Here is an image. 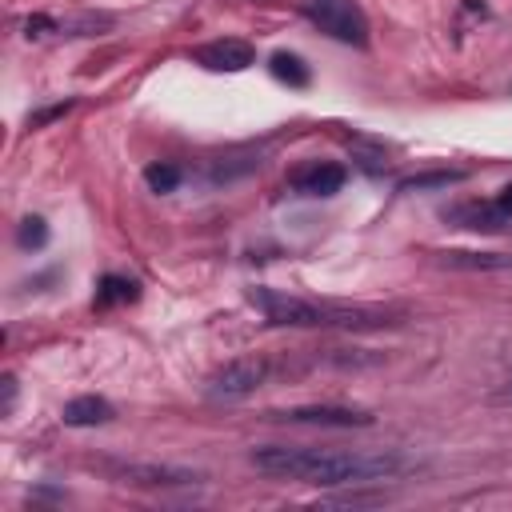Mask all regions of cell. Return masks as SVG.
<instances>
[{
	"label": "cell",
	"mask_w": 512,
	"mask_h": 512,
	"mask_svg": "<svg viewBox=\"0 0 512 512\" xmlns=\"http://www.w3.org/2000/svg\"><path fill=\"white\" fill-rule=\"evenodd\" d=\"M304 16L328 32L332 40L340 44H352V48H364L368 44V16L356 0H304Z\"/></svg>",
	"instance_id": "3957f363"
},
{
	"label": "cell",
	"mask_w": 512,
	"mask_h": 512,
	"mask_svg": "<svg viewBox=\"0 0 512 512\" xmlns=\"http://www.w3.org/2000/svg\"><path fill=\"white\" fill-rule=\"evenodd\" d=\"M252 464L268 476L280 480H300V484H368L400 472V456L392 452H328V448H308V444H268L252 448Z\"/></svg>",
	"instance_id": "6da1fadb"
},
{
	"label": "cell",
	"mask_w": 512,
	"mask_h": 512,
	"mask_svg": "<svg viewBox=\"0 0 512 512\" xmlns=\"http://www.w3.org/2000/svg\"><path fill=\"white\" fill-rule=\"evenodd\" d=\"M128 300H136V280L108 272V276L100 280V288H96V304H100V308H112V304H128Z\"/></svg>",
	"instance_id": "5bb4252c"
},
{
	"label": "cell",
	"mask_w": 512,
	"mask_h": 512,
	"mask_svg": "<svg viewBox=\"0 0 512 512\" xmlns=\"http://www.w3.org/2000/svg\"><path fill=\"white\" fill-rule=\"evenodd\" d=\"M120 476L132 480V484H196V480H204L200 472L172 468V464H124Z\"/></svg>",
	"instance_id": "8fae6325"
},
{
	"label": "cell",
	"mask_w": 512,
	"mask_h": 512,
	"mask_svg": "<svg viewBox=\"0 0 512 512\" xmlns=\"http://www.w3.org/2000/svg\"><path fill=\"white\" fill-rule=\"evenodd\" d=\"M192 56H196V64H204V68H212V72H244V68L256 64V48H252L248 40H232V36L212 40V44L196 48Z\"/></svg>",
	"instance_id": "52a82bcc"
},
{
	"label": "cell",
	"mask_w": 512,
	"mask_h": 512,
	"mask_svg": "<svg viewBox=\"0 0 512 512\" xmlns=\"http://www.w3.org/2000/svg\"><path fill=\"white\" fill-rule=\"evenodd\" d=\"M504 396H508V400H512V384H508V392H504Z\"/></svg>",
	"instance_id": "44dd1931"
},
{
	"label": "cell",
	"mask_w": 512,
	"mask_h": 512,
	"mask_svg": "<svg viewBox=\"0 0 512 512\" xmlns=\"http://www.w3.org/2000/svg\"><path fill=\"white\" fill-rule=\"evenodd\" d=\"M180 176H184V172H180L176 164H148V168H144V180H148L152 192H172V188L180 184Z\"/></svg>",
	"instance_id": "e0dca14e"
},
{
	"label": "cell",
	"mask_w": 512,
	"mask_h": 512,
	"mask_svg": "<svg viewBox=\"0 0 512 512\" xmlns=\"http://www.w3.org/2000/svg\"><path fill=\"white\" fill-rule=\"evenodd\" d=\"M112 28L108 12H76V16H28L24 36L44 40V36H100Z\"/></svg>",
	"instance_id": "5b68a950"
},
{
	"label": "cell",
	"mask_w": 512,
	"mask_h": 512,
	"mask_svg": "<svg viewBox=\"0 0 512 512\" xmlns=\"http://www.w3.org/2000/svg\"><path fill=\"white\" fill-rule=\"evenodd\" d=\"M268 72H272L280 84H288V88H304V84L312 80V68H308L296 52H276V56L268 60Z\"/></svg>",
	"instance_id": "7c38bea8"
},
{
	"label": "cell",
	"mask_w": 512,
	"mask_h": 512,
	"mask_svg": "<svg viewBox=\"0 0 512 512\" xmlns=\"http://www.w3.org/2000/svg\"><path fill=\"white\" fill-rule=\"evenodd\" d=\"M264 376H268V360H260V356H240V360H228L220 372H212L208 392H212L216 400H240V396L256 392V388L264 384Z\"/></svg>",
	"instance_id": "277c9868"
},
{
	"label": "cell",
	"mask_w": 512,
	"mask_h": 512,
	"mask_svg": "<svg viewBox=\"0 0 512 512\" xmlns=\"http://www.w3.org/2000/svg\"><path fill=\"white\" fill-rule=\"evenodd\" d=\"M280 420H292V424H320V428H368V424H372V412L348 408V404H304V408L280 412Z\"/></svg>",
	"instance_id": "8992f818"
},
{
	"label": "cell",
	"mask_w": 512,
	"mask_h": 512,
	"mask_svg": "<svg viewBox=\"0 0 512 512\" xmlns=\"http://www.w3.org/2000/svg\"><path fill=\"white\" fill-rule=\"evenodd\" d=\"M444 220L460 224V228H472V232H500L512 224V212H504L496 200H468V204H456V208H444Z\"/></svg>",
	"instance_id": "ba28073f"
},
{
	"label": "cell",
	"mask_w": 512,
	"mask_h": 512,
	"mask_svg": "<svg viewBox=\"0 0 512 512\" xmlns=\"http://www.w3.org/2000/svg\"><path fill=\"white\" fill-rule=\"evenodd\" d=\"M348 180V168L344 164H308L300 172H292V188L300 196H336Z\"/></svg>",
	"instance_id": "9c48e42d"
},
{
	"label": "cell",
	"mask_w": 512,
	"mask_h": 512,
	"mask_svg": "<svg viewBox=\"0 0 512 512\" xmlns=\"http://www.w3.org/2000/svg\"><path fill=\"white\" fill-rule=\"evenodd\" d=\"M112 416H116V408L104 396H72L60 412V420L68 428H96V424H108Z\"/></svg>",
	"instance_id": "30bf717a"
},
{
	"label": "cell",
	"mask_w": 512,
	"mask_h": 512,
	"mask_svg": "<svg viewBox=\"0 0 512 512\" xmlns=\"http://www.w3.org/2000/svg\"><path fill=\"white\" fill-rule=\"evenodd\" d=\"M468 172L464 168H436V172H420V176H408L400 180V192H424V188H448V184H460Z\"/></svg>",
	"instance_id": "4fadbf2b"
},
{
	"label": "cell",
	"mask_w": 512,
	"mask_h": 512,
	"mask_svg": "<svg viewBox=\"0 0 512 512\" xmlns=\"http://www.w3.org/2000/svg\"><path fill=\"white\" fill-rule=\"evenodd\" d=\"M444 264L452 268H508V256H492V252H444Z\"/></svg>",
	"instance_id": "9a60e30c"
},
{
	"label": "cell",
	"mask_w": 512,
	"mask_h": 512,
	"mask_svg": "<svg viewBox=\"0 0 512 512\" xmlns=\"http://www.w3.org/2000/svg\"><path fill=\"white\" fill-rule=\"evenodd\" d=\"M68 108H72V100H64V104H52V108H40V112H32V116H28V128H40V124H48V120L64 116Z\"/></svg>",
	"instance_id": "ac0fdd59"
},
{
	"label": "cell",
	"mask_w": 512,
	"mask_h": 512,
	"mask_svg": "<svg viewBox=\"0 0 512 512\" xmlns=\"http://www.w3.org/2000/svg\"><path fill=\"white\" fill-rule=\"evenodd\" d=\"M496 204H500L504 212H512V184H504V188H500V196H496Z\"/></svg>",
	"instance_id": "ffe728a7"
},
{
	"label": "cell",
	"mask_w": 512,
	"mask_h": 512,
	"mask_svg": "<svg viewBox=\"0 0 512 512\" xmlns=\"http://www.w3.org/2000/svg\"><path fill=\"white\" fill-rule=\"evenodd\" d=\"M248 300L264 312L268 324H280V328H380L388 324V316L376 308L308 300V296H288L276 288H252Z\"/></svg>",
	"instance_id": "7a4b0ae2"
},
{
	"label": "cell",
	"mask_w": 512,
	"mask_h": 512,
	"mask_svg": "<svg viewBox=\"0 0 512 512\" xmlns=\"http://www.w3.org/2000/svg\"><path fill=\"white\" fill-rule=\"evenodd\" d=\"M16 244H20L24 252L44 248V244H48V224H44L40 216H24V220H20V228H16Z\"/></svg>",
	"instance_id": "2e32d148"
},
{
	"label": "cell",
	"mask_w": 512,
	"mask_h": 512,
	"mask_svg": "<svg viewBox=\"0 0 512 512\" xmlns=\"http://www.w3.org/2000/svg\"><path fill=\"white\" fill-rule=\"evenodd\" d=\"M12 404H16V380H12V376H4V416L12 412Z\"/></svg>",
	"instance_id": "d6986e66"
}]
</instances>
